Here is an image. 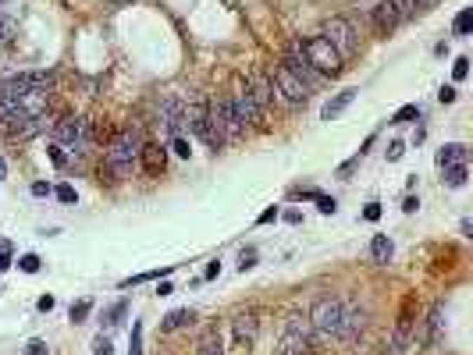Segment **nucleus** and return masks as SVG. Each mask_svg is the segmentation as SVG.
Instances as JSON below:
<instances>
[{"instance_id": "1", "label": "nucleus", "mask_w": 473, "mask_h": 355, "mask_svg": "<svg viewBox=\"0 0 473 355\" xmlns=\"http://www.w3.org/2000/svg\"><path fill=\"white\" fill-rule=\"evenodd\" d=\"M139 149H142V139L135 128H121L111 142H107V153H103V163H100V174H107V182H118V178H128L135 160H139Z\"/></svg>"}, {"instance_id": "2", "label": "nucleus", "mask_w": 473, "mask_h": 355, "mask_svg": "<svg viewBox=\"0 0 473 355\" xmlns=\"http://www.w3.org/2000/svg\"><path fill=\"white\" fill-rule=\"evenodd\" d=\"M50 135H54V142L61 149H72L75 156H82L89 146H93V132H89V121H82V117L75 114H65L61 121H54V128H50Z\"/></svg>"}, {"instance_id": "3", "label": "nucleus", "mask_w": 473, "mask_h": 355, "mask_svg": "<svg viewBox=\"0 0 473 355\" xmlns=\"http://www.w3.org/2000/svg\"><path fill=\"white\" fill-rule=\"evenodd\" d=\"M46 128H54V114L50 110L39 114V117H29L22 110H11V114L0 117V135H8V139H32Z\"/></svg>"}, {"instance_id": "4", "label": "nucleus", "mask_w": 473, "mask_h": 355, "mask_svg": "<svg viewBox=\"0 0 473 355\" xmlns=\"http://www.w3.org/2000/svg\"><path fill=\"white\" fill-rule=\"evenodd\" d=\"M302 53H306V61L309 68L317 72V75H338L342 72V57L335 53V46L324 39V36H313V39H302Z\"/></svg>"}, {"instance_id": "5", "label": "nucleus", "mask_w": 473, "mask_h": 355, "mask_svg": "<svg viewBox=\"0 0 473 355\" xmlns=\"http://www.w3.org/2000/svg\"><path fill=\"white\" fill-rule=\"evenodd\" d=\"M306 316H309L313 334L331 337V334H338V323H342V299H335V295H324V299L313 302V309H309Z\"/></svg>"}, {"instance_id": "6", "label": "nucleus", "mask_w": 473, "mask_h": 355, "mask_svg": "<svg viewBox=\"0 0 473 355\" xmlns=\"http://www.w3.org/2000/svg\"><path fill=\"white\" fill-rule=\"evenodd\" d=\"M309 337H313L309 316L292 313V316H288V323H285V334H281L278 355H306V351H309Z\"/></svg>"}, {"instance_id": "7", "label": "nucleus", "mask_w": 473, "mask_h": 355, "mask_svg": "<svg viewBox=\"0 0 473 355\" xmlns=\"http://www.w3.org/2000/svg\"><path fill=\"white\" fill-rule=\"evenodd\" d=\"M324 39L335 46V53L342 57V61H345V57H352V53L359 50L356 29H352L345 18H328V22H324Z\"/></svg>"}, {"instance_id": "8", "label": "nucleus", "mask_w": 473, "mask_h": 355, "mask_svg": "<svg viewBox=\"0 0 473 355\" xmlns=\"http://www.w3.org/2000/svg\"><path fill=\"white\" fill-rule=\"evenodd\" d=\"M210 121H214V125L225 132V139H228V142L246 135V125L239 121V114L232 110V103H228V100H214V103H210Z\"/></svg>"}, {"instance_id": "9", "label": "nucleus", "mask_w": 473, "mask_h": 355, "mask_svg": "<svg viewBox=\"0 0 473 355\" xmlns=\"http://www.w3.org/2000/svg\"><path fill=\"white\" fill-rule=\"evenodd\" d=\"M246 93H249V100L256 103L260 117L271 114V107H274V82H271L264 72H253V75L246 79Z\"/></svg>"}, {"instance_id": "10", "label": "nucleus", "mask_w": 473, "mask_h": 355, "mask_svg": "<svg viewBox=\"0 0 473 355\" xmlns=\"http://www.w3.org/2000/svg\"><path fill=\"white\" fill-rule=\"evenodd\" d=\"M271 82H274V89L285 96V103H292V107H295V103H306V96H309L306 82H302L299 75H292L285 65H278V68H274V79H271Z\"/></svg>"}, {"instance_id": "11", "label": "nucleus", "mask_w": 473, "mask_h": 355, "mask_svg": "<svg viewBox=\"0 0 473 355\" xmlns=\"http://www.w3.org/2000/svg\"><path fill=\"white\" fill-rule=\"evenodd\" d=\"M292 75H299L302 82H306V89L313 86V82H321V75L309 68V61H306V53H302V39H295V43H288V50H285V61H281Z\"/></svg>"}, {"instance_id": "12", "label": "nucleus", "mask_w": 473, "mask_h": 355, "mask_svg": "<svg viewBox=\"0 0 473 355\" xmlns=\"http://www.w3.org/2000/svg\"><path fill=\"white\" fill-rule=\"evenodd\" d=\"M156 117H161V125L171 135H178L182 125H185V103L178 96H161V103H156Z\"/></svg>"}, {"instance_id": "13", "label": "nucleus", "mask_w": 473, "mask_h": 355, "mask_svg": "<svg viewBox=\"0 0 473 355\" xmlns=\"http://www.w3.org/2000/svg\"><path fill=\"white\" fill-rule=\"evenodd\" d=\"M366 323V309H359L356 302H342V323H338V337L342 341H356L359 330Z\"/></svg>"}, {"instance_id": "14", "label": "nucleus", "mask_w": 473, "mask_h": 355, "mask_svg": "<svg viewBox=\"0 0 473 355\" xmlns=\"http://www.w3.org/2000/svg\"><path fill=\"white\" fill-rule=\"evenodd\" d=\"M139 160H142V170H146L149 178H161V174L168 170V149H164L161 142H142Z\"/></svg>"}, {"instance_id": "15", "label": "nucleus", "mask_w": 473, "mask_h": 355, "mask_svg": "<svg viewBox=\"0 0 473 355\" xmlns=\"http://www.w3.org/2000/svg\"><path fill=\"white\" fill-rule=\"evenodd\" d=\"M228 103H232V110L239 114V121H242V125H260V121H264V117H260V110H256V103L249 100L246 86H239V89H235V96H232Z\"/></svg>"}, {"instance_id": "16", "label": "nucleus", "mask_w": 473, "mask_h": 355, "mask_svg": "<svg viewBox=\"0 0 473 355\" xmlns=\"http://www.w3.org/2000/svg\"><path fill=\"white\" fill-rule=\"evenodd\" d=\"M399 25H402V18H399L395 4H392V0H381V4L374 8V29H378V36H388V32H395Z\"/></svg>"}, {"instance_id": "17", "label": "nucleus", "mask_w": 473, "mask_h": 355, "mask_svg": "<svg viewBox=\"0 0 473 355\" xmlns=\"http://www.w3.org/2000/svg\"><path fill=\"white\" fill-rule=\"evenodd\" d=\"M235 341H239V348H246L249 351V344L256 341V330H260V320H256V313H242V316H235Z\"/></svg>"}, {"instance_id": "18", "label": "nucleus", "mask_w": 473, "mask_h": 355, "mask_svg": "<svg viewBox=\"0 0 473 355\" xmlns=\"http://www.w3.org/2000/svg\"><path fill=\"white\" fill-rule=\"evenodd\" d=\"M356 93H359V89H342V93H335V96L324 103L321 117H324V121H335V117H338V114H342V110H345V107L356 100Z\"/></svg>"}, {"instance_id": "19", "label": "nucleus", "mask_w": 473, "mask_h": 355, "mask_svg": "<svg viewBox=\"0 0 473 355\" xmlns=\"http://www.w3.org/2000/svg\"><path fill=\"white\" fill-rule=\"evenodd\" d=\"M452 163H466V146H462V142H448V146L438 149V167L445 170V167H452Z\"/></svg>"}, {"instance_id": "20", "label": "nucleus", "mask_w": 473, "mask_h": 355, "mask_svg": "<svg viewBox=\"0 0 473 355\" xmlns=\"http://www.w3.org/2000/svg\"><path fill=\"white\" fill-rule=\"evenodd\" d=\"M392 253H395V246H392L388 234H374V242H371V256H374V263H388V260H392Z\"/></svg>"}, {"instance_id": "21", "label": "nucleus", "mask_w": 473, "mask_h": 355, "mask_svg": "<svg viewBox=\"0 0 473 355\" xmlns=\"http://www.w3.org/2000/svg\"><path fill=\"white\" fill-rule=\"evenodd\" d=\"M192 320H196V313H192V309H175V313H168V316H164L161 330H178V327H189Z\"/></svg>"}, {"instance_id": "22", "label": "nucleus", "mask_w": 473, "mask_h": 355, "mask_svg": "<svg viewBox=\"0 0 473 355\" xmlns=\"http://www.w3.org/2000/svg\"><path fill=\"white\" fill-rule=\"evenodd\" d=\"M441 316H445V306L438 302V306L431 309V316H427V334H424V344H434V341H438V330H441Z\"/></svg>"}, {"instance_id": "23", "label": "nucleus", "mask_w": 473, "mask_h": 355, "mask_svg": "<svg viewBox=\"0 0 473 355\" xmlns=\"http://www.w3.org/2000/svg\"><path fill=\"white\" fill-rule=\"evenodd\" d=\"M466 163H452V167H445V185L448 189H462L466 185Z\"/></svg>"}, {"instance_id": "24", "label": "nucleus", "mask_w": 473, "mask_h": 355, "mask_svg": "<svg viewBox=\"0 0 473 355\" xmlns=\"http://www.w3.org/2000/svg\"><path fill=\"white\" fill-rule=\"evenodd\" d=\"M15 32H18V18L0 11V46H8V43L15 39Z\"/></svg>"}, {"instance_id": "25", "label": "nucleus", "mask_w": 473, "mask_h": 355, "mask_svg": "<svg viewBox=\"0 0 473 355\" xmlns=\"http://www.w3.org/2000/svg\"><path fill=\"white\" fill-rule=\"evenodd\" d=\"M199 355H225V348H221V337H218V330H210L203 341H199Z\"/></svg>"}, {"instance_id": "26", "label": "nucleus", "mask_w": 473, "mask_h": 355, "mask_svg": "<svg viewBox=\"0 0 473 355\" xmlns=\"http://www.w3.org/2000/svg\"><path fill=\"white\" fill-rule=\"evenodd\" d=\"M469 32H473V11L462 8L459 18H455V36H469Z\"/></svg>"}, {"instance_id": "27", "label": "nucleus", "mask_w": 473, "mask_h": 355, "mask_svg": "<svg viewBox=\"0 0 473 355\" xmlns=\"http://www.w3.org/2000/svg\"><path fill=\"white\" fill-rule=\"evenodd\" d=\"M128 355H142V320L132 323V337H128Z\"/></svg>"}, {"instance_id": "28", "label": "nucleus", "mask_w": 473, "mask_h": 355, "mask_svg": "<svg viewBox=\"0 0 473 355\" xmlns=\"http://www.w3.org/2000/svg\"><path fill=\"white\" fill-rule=\"evenodd\" d=\"M413 117H420V107H416V103H406V107L392 117V125H406V121H413Z\"/></svg>"}, {"instance_id": "29", "label": "nucleus", "mask_w": 473, "mask_h": 355, "mask_svg": "<svg viewBox=\"0 0 473 355\" xmlns=\"http://www.w3.org/2000/svg\"><path fill=\"white\" fill-rule=\"evenodd\" d=\"M392 4H395V11H399L402 22H409L416 15V0H392Z\"/></svg>"}, {"instance_id": "30", "label": "nucleus", "mask_w": 473, "mask_h": 355, "mask_svg": "<svg viewBox=\"0 0 473 355\" xmlns=\"http://www.w3.org/2000/svg\"><path fill=\"white\" fill-rule=\"evenodd\" d=\"M46 156L54 160V167H68V156H65V149H61L58 142H50V146H46Z\"/></svg>"}, {"instance_id": "31", "label": "nucleus", "mask_w": 473, "mask_h": 355, "mask_svg": "<svg viewBox=\"0 0 473 355\" xmlns=\"http://www.w3.org/2000/svg\"><path fill=\"white\" fill-rule=\"evenodd\" d=\"M125 309H128L125 302H114L107 313H103V323H107V327H114V323H118V316H125Z\"/></svg>"}, {"instance_id": "32", "label": "nucleus", "mask_w": 473, "mask_h": 355, "mask_svg": "<svg viewBox=\"0 0 473 355\" xmlns=\"http://www.w3.org/2000/svg\"><path fill=\"white\" fill-rule=\"evenodd\" d=\"M452 75H455V82H462V79L469 75V57H455V68H452Z\"/></svg>"}, {"instance_id": "33", "label": "nucleus", "mask_w": 473, "mask_h": 355, "mask_svg": "<svg viewBox=\"0 0 473 355\" xmlns=\"http://www.w3.org/2000/svg\"><path fill=\"white\" fill-rule=\"evenodd\" d=\"M317 210H321V213H324V217H331V213H335V210H338V203H335V199H331V196H317Z\"/></svg>"}, {"instance_id": "34", "label": "nucleus", "mask_w": 473, "mask_h": 355, "mask_svg": "<svg viewBox=\"0 0 473 355\" xmlns=\"http://www.w3.org/2000/svg\"><path fill=\"white\" fill-rule=\"evenodd\" d=\"M256 267V249H246L242 256H239V270L246 274V270H253Z\"/></svg>"}, {"instance_id": "35", "label": "nucleus", "mask_w": 473, "mask_h": 355, "mask_svg": "<svg viewBox=\"0 0 473 355\" xmlns=\"http://www.w3.org/2000/svg\"><path fill=\"white\" fill-rule=\"evenodd\" d=\"M89 309H93V306H89V302H75V306H72V313H68V316H72V320H75V323H82V320H86V316H89Z\"/></svg>"}, {"instance_id": "36", "label": "nucleus", "mask_w": 473, "mask_h": 355, "mask_svg": "<svg viewBox=\"0 0 473 355\" xmlns=\"http://www.w3.org/2000/svg\"><path fill=\"white\" fill-rule=\"evenodd\" d=\"M18 267H22L25 274H36V270H39V256H32V253H29V256H22V260H18Z\"/></svg>"}, {"instance_id": "37", "label": "nucleus", "mask_w": 473, "mask_h": 355, "mask_svg": "<svg viewBox=\"0 0 473 355\" xmlns=\"http://www.w3.org/2000/svg\"><path fill=\"white\" fill-rule=\"evenodd\" d=\"M93 355H114V351H111V341L103 337V334H100V337L93 341Z\"/></svg>"}, {"instance_id": "38", "label": "nucleus", "mask_w": 473, "mask_h": 355, "mask_svg": "<svg viewBox=\"0 0 473 355\" xmlns=\"http://www.w3.org/2000/svg\"><path fill=\"white\" fill-rule=\"evenodd\" d=\"M363 220H381V203H366V210H363Z\"/></svg>"}, {"instance_id": "39", "label": "nucleus", "mask_w": 473, "mask_h": 355, "mask_svg": "<svg viewBox=\"0 0 473 355\" xmlns=\"http://www.w3.org/2000/svg\"><path fill=\"white\" fill-rule=\"evenodd\" d=\"M171 149H175L178 156H185V160H189V153H192V149H189V142H185L182 135H175V139H171Z\"/></svg>"}, {"instance_id": "40", "label": "nucleus", "mask_w": 473, "mask_h": 355, "mask_svg": "<svg viewBox=\"0 0 473 355\" xmlns=\"http://www.w3.org/2000/svg\"><path fill=\"white\" fill-rule=\"evenodd\" d=\"M54 196H58V199H61V203H75V199H79V196H75V189H72V185H58V192H54Z\"/></svg>"}, {"instance_id": "41", "label": "nucleus", "mask_w": 473, "mask_h": 355, "mask_svg": "<svg viewBox=\"0 0 473 355\" xmlns=\"http://www.w3.org/2000/svg\"><path fill=\"white\" fill-rule=\"evenodd\" d=\"M402 153H406V142H392V146L385 149V156H388V160H399Z\"/></svg>"}, {"instance_id": "42", "label": "nucleus", "mask_w": 473, "mask_h": 355, "mask_svg": "<svg viewBox=\"0 0 473 355\" xmlns=\"http://www.w3.org/2000/svg\"><path fill=\"white\" fill-rule=\"evenodd\" d=\"M438 100H441V103H455V86H441Z\"/></svg>"}, {"instance_id": "43", "label": "nucleus", "mask_w": 473, "mask_h": 355, "mask_svg": "<svg viewBox=\"0 0 473 355\" xmlns=\"http://www.w3.org/2000/svg\"><path fill=\"white\" fill-rule=\"evenodd\" d=\"M25 355H46V344L36 337V341H29V351H25Z\"/></svg>"}, {"instance_id": "44", "label": "nucleus", "mask_w": 473, "mask_h": 355, "mask_svg": "<svg viewBox=\"0 0 473 355\" xmlns=\"http://www.w3.org/2000/svg\"><path fill=\"white\" fill-rule=\"evenodd\" d=\"M274 217H278V206H271V210H264V213H260V217H256V224H271Z\"/></svg>"}, {"instance_id": "45", "label": "nucleus", "mask_w": 473, "mask_h": 355, "mask_svg": "<svg viewBox=\"0 0 473 355\" xmlns=\"http://www.w3.org/2000/svg\"><path fill=\"white\" fill-rule=\"evenodd\" d=\"M36 306H39V313H50V309H54V295H43Z\"/></svg>"}, {"instance_id": "46", "label": "nucleus", "mask_w": 473, "mask_h": 355, "mask_svg": "<svg viewBox=\"0 0 473 355\" xmlns=\"http://www.w3.org/2000/svg\"><path fill=\"white\" fill-rule=\"evenodd\" d=\"M402 210H406V213H416V210H420V199H416V196H406Z\"/></svg>"}, {"instance_id": "47", "label": "nucleus", "mask_w": 473, "mask_h": 355, "mask_svg": "<svg viewBox=\"0 0 473 355\" xmlns=\"http://www.w3.org/2000/svg\"><path fill=\"white\" fill-rule=\"evenodd\" d=\"M218 274H221V260H214V263H210V267H206L203 281H210V277H218Z\"/></svg>"}, {"instance_id": "48", "label": "nucleus", "mask_w": 473, "mask_h": 355, "mask_svg": "<svg viewBox=\"0 0 473 355\" xmlns=\"http://www.w3.org/2000/svg\"><path fill=\"white\" fill-rule=\"evenodd\" d=\"M32 196H39V199L50 196V185H46V182H36V185H32Z\"/></svg>"}, {"instance_id": "49", "label": "nucleus", "mask_w": 473, "mask_h": 355, "mask_svg": "<svg viewBox=\"0 0 473 355\" xmlns=\"http://www.w3.org/2000/svg\"><path fill=\"white\" fill-rule=\"evenodd\" d=\"M8 267H11V253H8V249H0V274H4Z\"/></svg>"}, {"instance_id": "50", "label": "nucleus", "mask_w": 473, "mask_h": 355, "mask_svg": "<svg viewBox=\"0 0 473 355\" xmlns=\"http://www.w3.org/2000/svg\"><path fill=\"white\" fill-rule=\"evenodd\" d=\"M285 220H288V224H302V213H299V210H288Z\"/></svg>"}, {"instance_id": "51", "label": "nucleus", "mask_w": 473, "mask_h": 355, "mask_svg": "<svg viewBox=\"0 0 473 355\" xmlns=\"http://www.w3.org/2000/svg\"><path fill=\"white\" fill-rule=\"evenodd\" d=\"M438 0H416V11H427V8H434Z\"/></svg>"}, {"instance_id": "52", "label": "nucleus", "mask_w": 473, "mask_h": 355, "mask_svg": "<svg viewBox=\"0 0 473 355\" xmlns=\"http://www.w3.org/2000/svg\"><path fill=\"white\" fill-rule=\"evenodd\" d=\"M8 178V163H4V156H0V182Z\"/></svg>"}, {"instance_id": "53", "label": "nucleus", "mask_w": 473, "mask_h": 355, "mask_svg": "<svg viewBox=\"0 0 473 355\" xmlns=\"http://www.w3.org/2000/svg\"><path fill=\"white\" fill-rule=\"evenodd\" d=\"M0 4H8V0H0Z\"/></svg>"}]
</instances>
